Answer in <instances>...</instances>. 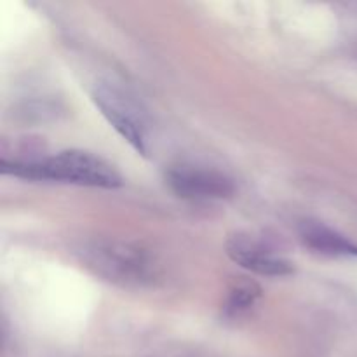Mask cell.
<instances>
[{
  "label": "cell",
  "mask_w": 357,
  "mask_h": 357,
  "mask_svg": "<svg viewBox=\"0 0 357 357\" xmlns=\"http://www.w3.org/2000/svg\"><path fill=\"white\" fill-rule=\"evenodd\" d=\"M84 265L122 288H143L159 279V265L145 248L126 241L103 239L80 250Z\"/></svg>",
  "instance_id": "2"
},
{
  "label": "cell",
  "mask_w": 357,
  "mask_h": 357,
  "mask_svg": "<svg viewBox=\"0 0 357 357\" xmlns=\"http://www.w3.org/2000/svg\"><path fill=\"white\" fill-rule=\"evenodd\" d=\"M260 296L261 288L257 282L248 281V279H239L230 288L223 310H225L227 316H241L243 312L250 310Z\"/></svg>",
  "instance_id": "7"
},
{
  "label": "cell",
  "mask_w": 357,
  "mask_h": 357,
  "mask_svg": "<svg viewBox=\"0 0 357 357\" xmlns=\"http://www.w3.org/2000/svg\"><path fill=\"white\" fill-rule=\"evenodd\" d=\"M300 239L316 253L328 257H357V244L323 223L303 222L300 225Z\"/></svg>",
  "instance_id": "6"
},
{
  "label": "cell",
  "mask_w": 357,
  "mask_h": 357,
  "mask_svg": "<svg viewBox=\"0 0 357 357\" xmlns=\"http://www.w3.org/2000/svg\"><path fill=\"white\" fill-rule=\"evenodd\" d=\"M2 174L24 180H52L94 188H119L124 180L119 171L101 157L84 150H65L42 159L0 160Z\"/></svg>",
  "instance_id": "1"
},
{
  "label": "cell",
  "mask_w": 357,
  "mask_h": 357,
  "mask_svg": "<svg viewBox=\"0 0 357 357\" xmlns=\"http://www.w3.org/2000/svg\"><path fill=\"white\" fill-rule=\"evenodd\" d=\"M93 101L108 124L132 146L138 153L149 152L146 122L138 105L126 96L121 89L107 84H100L93 91Z\"/></svg>",
  "instance_id": "3"
},
{
  "label": "cell",
  "mask_w": 357,
  "mask_h": 357,
  "mask_svg": "<svg viewBox=\"0 0 357 357\" xmlns=\"http://www.w3.org/2000/svg\"><path fill=\"white\" fill-rule=\"evenodd\" d=\"M227 255L230 257V260L255 274L281 278V275H289L295 272L293 261L281 257L251 236L237 234V236L230 237L227 241Z\"/></svg>",
  "instance_id": "5"
},
{
  "label": "cell",
  "mask_w": 357,
  "mask_h": 357,
  "mask_svg": "<svg viewBox=\"0 0 357 357\" xmlns=\"http://www.w3.org/2000/svg\"><path fill=\"white\" fill-rule=\"evenodd\" d=\"M166 181L174 194L192 201L227 199L236 192V183L232 178L220 171L202 169L195 166L171 167L166 173Z\"/></svg>",
  "instance_id": "4"
}]
</instances>
